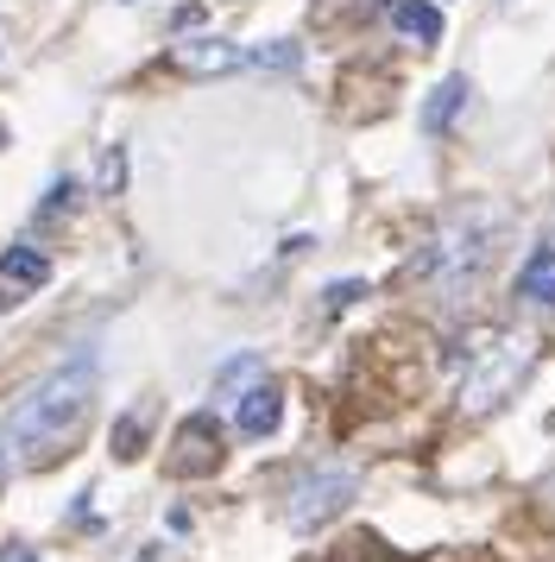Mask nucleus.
Instances as JSON below:
<instances>
[{"label": "nucleus", "instance_id": "obj_1", "mask_svg": "<svg viewBox=\"0 0 555 562\" xmlns=\"http://www.w3.org/2000/svg\"><path fill=\"white\" fill-rule=\"evenodd\" d=\"M89 411H95V355H76L57 373H45L20 405L7 411V442L32 468H45V461H57L82 436Z\"/></svg>", "mask_w": 555, "mask_h": 562}, {"label": "nucleus", "instance_id": "obj_2", "mask_svg": "<svg viewBox=\"0 0 555 562\" xmlns=\"http://www.w3.org/2000/svg\"><path fill=\"white\" fill-rule=\"evenodd\" d=\"M505 228H511V209H499V203L454 209L449 222L429 234V247L417 254V279L435 284V291H467L492 266V247H499Z\"/></svg>", "mask_w": 555, "mask_h": 562}, {"label": "nucleus", "instance_id": "obj_3", "mask_svg": "<svg viewBox=\"0 0 555 562\" xmlns=\"http://www.w3.org/2000/svg\"><path fill=\"white\" fill-rule=\"evenodd\" d=\"M353 493H360V474L353 468H309L284 493V525L291 531H322V525H335L353 506Z\"/></svg>", "mask_w": 555, "mask_h": 562}, {"label": "nucleus", "instance_id": "obj_4", "mask_svg": "<svg viewBox=\"0 0 555 562\" xmlns=\"http://www.w3.org/2000/svg\"><path fill=\"white\" fill-rule=\"evenodd\" d=\"M524 373H530V335H492V341H479L461 398H467V411H492V405H505V392Z\"/></svg>", "mask_w": 555, "mask_h": 562}, {"label": "nucleus", "instance_id": "obj_5", "mask_svg": "<svg viewBox=\"0 0 555 562\" xmlns=\"http://www.w3.org/2000/svg\"><path fill=\"white\" fill-rule=\"evenodd\" d=\"M222 468V424L208 417V411H196V417H183L177 424V456H171V474H215Z\"/></svg>", "mask_w": 555, "mask_h": 562}, {"label": "nucleus", "instance_id": "obj_6", "mask_svg": "<svg viewBox=\"0 0 555 562\" xmlns=\"http://www.w3.org/2000/svg\"><path fill=\"white\" fill-rule=\"evenodd\" d=\"M171 64L183 77H227V70H247V45H234V38H183V45H171Z\"/></svg>", "mask_w": 555, "mask_h": 562}, {"label": "nucleus", "instance_id": "obj_7", "mask_svg": "<svg viewBox=\"0 0 555 562\" xmlns=\"http://www.w3.org/2000/svg\"><path fill=\"white\" fill-rule=\"evenodd\" d=\"M278 424H284V392H278V385H265V380H252L247 392L234 398V430L259 442V436H272Z\"/></svg>", "mask_w": 555, "mask_h": 562}, {"label": "nucleus", "instance_id": "obj_8", "mask_svg": "<svg viewBox=\"0 0 555 562\" xmlns=\"http://www.w3.org/2000/svg\"><path fill=\"white\" fill-rule=\"evenodd\" d=\"M45 279H50V259L38 254V247L13 240V247L0 254V284H13V291H38Z\"/></svg>", "mask_w": 555, "mask_h": 562}, {"label": "nucleus", "instance_id": "obj_9", "mask_svg": "<svg viewBox=\"0 0 555 562\" xmlns=\"http://www.w3.org/2000/svg\"><path fill=\"white\" fill-rule=\"evenodd\" d=\"M467 108V77H442L435 89H429V102H423V133H442L454 127V114Z\"/></svg>", "mask_w": 555, "mask_h": 562}, {"label": "nucleus", "instance_id": "obj_10", "mask_svg": "<svg viewBox=\"0 0 555 562\" xmlns=\"http://www.w3.org/2000/svg\"><path fill=\"white\" fill-rule=\"evenodd\" d=\"M518 297L555 310V247H543V254L524 259V272H518Z\"/></svg>", "mask_w": 555, "mask_h": 562}, {"label": "nucleus", "instance_id": "obj_11", "mask_svg": "<svg viewBox=\"0 0 555 562\" xmlns=\"http://www.w3.org/2000/svg\"><path fill=\"white\" fill-rule=\"evenodd\" d=\"M392 26H398L404 38L435 45V38H442V7H429V0H398V7H392Z\"/></svg>", "mask_w": 555, "mask_h": 562}, {"label": "nucleus", "instance_id": "obj_12", "mask_svg": "<svg viewBox=\"0 0 555 562\" xmlns=\"http://www.w3.org/2000/svg\"><path fill=\"white\" fill-rule=\"evenodd\" d=\"M297 64H303L297 38H272V45H252L247 52V70H297Z\"/></svg>", "mask_w": 555, "mask_h": 562}, {"label": "nucleus", "instance_id": "obj_13", "mask_svg": "<svg viewBox=\"0 0 555 562\" xmlns=\"http://www.w3.org/2000/svg\"><path fill=\"white\" fill-rule=\"evenodd\" d=\"M139 442H146V417H139V411H126L121 424H114V456L133 461V456H139Z\"/></svg>", "mask_w": 555, "mask_h": 562}, {"label": "nucleus", "instance_id": "obj_14", "mask_svg": "<svg viewBox=\"0 0 555 562\" xmlns=\"http://www.w3.org/2000/svg\"><path fill=\"white\" fill-rule=\"evenodd\" d=\"M265 367H259V355H240V360H227L222 373H215V392H234V385H247V380H259Z\"/></svg>", "mask_w": 555, "mask_h": 562}, {"label": "nucleus", "instance_id": "obj_15", "mask_svg": "<svg viewBox=\"0 0 555 562\" xmlns=\"http://www.w3.org/2000/svg\"><path fill=\"white\" fill-rule=\"evenodd\" d=\"M322 297H328V310H348V304H360V297H366V279H335Z\"/></svg>", "mask_w": 555, "mask_h": 562}, {"label": "nucleus", "instance_id": "obj_16", "mask_svg": "<svg viewBox=\"0 0 555 562\" xmlns=\"http://www.w3.org/2000/svg\"><path fill=\"white\" fill-rule=\"evenodd\" d=\"M70 203H76V183L64 178V183H57V190H50V203H45V215H57V209H70Z\"/></svg>", "mask_w": 555, "mask_h": 562}, {"label": "nucleus", "instance_id": "obj_17", "mask_svg": "<svg viewBox=\"0 0 555 562\" xmlns=\"http://www.w3.org/2000/svg\"><path fill=\"white\" fill-rule=\"evenodd\" d=\"M101 190H121V153H107V165H101Z\"/></svg>", "mask_w": 555, "mask_h": 562}, {"label": "nucleus", "instance_id": "obj_18", "mask_svg": "<svg viewBox=\"0 0 555 562\" xmlns=\"http://www.w3.org/2000/svg\"><path fill=\"white\" fill-rule=\"evenodd\" d=\"M0 562H38V557H32V550H20V543H7V550H0Z\"/></svg>", "mask_w": 555, "mask_h": 562}, {"label": "nucleus", "instance_id": "obj_19", "mask_svg": "<svg viewBox=\"0 0 555 562\" xmlns=\"http://www.w3.org/2000/svg\"><path fill=\"white\" fill-rule=\"evenodd\" d=\"M0 481H7V449H0Z\"/></svg>", "mask_w": 555, "mask_h": 562}, {"label": "nucleus", "instance_id": "obj_20", "mask_svg": "<svg viewBox=\"0 0 555 562\" xmlns=\"http://www.w3.org/2000/svg\"><path fill=\"white\" fill-rule=\"evenodd\" d=\"M126 7H133V0H126Z\"/></svg>", "mask_w": 555, "mask_h": 562}]
</instances>
